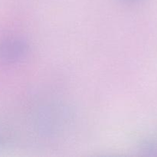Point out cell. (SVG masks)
<instances>
[{"mask_svg": "<svg viewBox=\"0 0 157 157\" xmlns=\"http://www.w3.org/2000/svg\"><path fill=\"white\" fill-rule=\"evenodd\" d=\"M29 52V45L18 38H9L0 42V61L13 64L24 59Z\"/></svg>", "mask_w": 157, "mask_h": 157, "instance_id": "1", "label": "cell"}, {"mask_svg": "<svg viewBox=\"0 0 157 157\" xmlns=\"http://www.w3.org/2000/svg\"><path fill=\"white\" fill-rule=\"evenodd\" d=\"M118 1L124 4H133V3H136L140 0H118Z\"/></svg>", "mask_w": 157, "mask_h": 157, "instance_id": "2", "label": "cell"}]
</instances>
